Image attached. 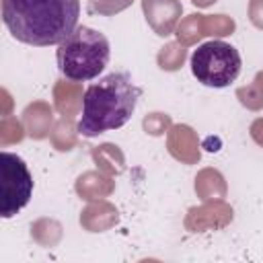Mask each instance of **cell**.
<instances>
[{
    "label": "cell",
    "mask_w": 263,
    "mask_h": 263,
    "mask_svg": "<svg viewBox=\"0 0 263 263\" xmlns=\"http://www.w3.org/2000/svg\"><path fill=\"white\" fill-rule=\"evenodd\" d=\"M195 195L201 201H210V199H224L228 193V185L224 175L214 168V166H205L195 175V183H193Z\"/></svg>",
    "instance_id": "cell-13"
},
{
    "label": "cell",
    "mask_w": 263,
    "mask_h": 263,
    "mask_svg": "<svg viewBox=\"0 0 263 263\" xmlns=\"http://www.w3.org/2000/svg\"><path fill=\"white\" fill-rule=\"evenodd\" d=\"M173 125V119L168 113H162V111H152L148 115H144L142 119V127L148 136H164Z\"/></svg>",
    "instance_id": "cell-22"
},
{
    "label": "cell",
    "mask_w": 263,
    "mask_h": 263,
    "mask_svg": "<svg viewBox=\"0 0 263 263\" xmlns=\"http://www.w3.org/2000/svg\"><path fill=\"white\" fill-rule=\"evenodd\" d=\"M203 25H205V37H216V39L228 37L236 29L234 18L228 14H205Z\"/></svg>",
    "instance_id": "cell-21"
},
{
    "label": "cell",
    "mask_w": 263,
    "mask_h": 263,
    "mask_svg": "<svg viewBox=\"0 0 263 263\" xmlns=\"http://www.w3.org/2000/svg\"><path fill=\"white\" fill-rule=\"evenodd\" d=\"M25 136H27V129H25V123L23 121H18L12 115H4L0 119V146L2 148L10 146V144L23 142Z\"/></svg>",
    "instance_id": "cell-20"
},
{
    "label": "cell",
    "mask_w": 263,
    "mask_h": 263,
    "mask_svg": "<svg viewBox=\"0 0 263 263\" xmlns=\"http://www.w3.org/2000/svg\"><path fill=\"white\" fill-rule=\"evenodd\" d=\"M78 220H80L82 230L86 232H105V230H111L119 222V212L111 201L97 199V201H90L80 212Z\"/></svg>",
    "instance_id": "cell-10"
},
{
    "label": "cell",
    "mask_w": 263,
    "mask_h": 263,
    "mask_svg": "<svg viewBox=\"0 0 263 263\" xmlns=\"http://www.w3.org/2000/svg\"><path fill=\"white\" fill-rule=\"evenodd\" d=\"M84 88L78 80H70V78H60L53 84L51 97H53V109L60 115H68V117H76L84 105Z\"/></svg>",
    "instance_id": "cell-9"
},
{
    "label": "cell",
    "mask_w": 263,
    "mask_h": 263,
    "mask_svg": "<svg viewBox=\"0 0 263 263\" xmlns=\"http://www.w3.org/2000/svg\"><path fill=\"white\" fill-rule=\"evenodd\" d=\"M240 53L222 39L201 43L191 55V72L203 86L224 88L240 74Z\"/></svg>",
    "instance_id": "cell-4"
},
{
    "label": "cell",
    "mask_w": 263,
    "mask_h": 263,
    "mask_svg": "<svg viewBox=\"0 0 263 263\" xmlns=\"http://www.w3.org/2000/svg\"><path fill=\"white\" fill-rule=\"evenodd\" d=\"M187 60V47L181 45L179 41H171V43H164L158 53H156V64L160 70L164 72H177L183 68Z\"/></svg>",
    "instance_id": "cell-18"
},
{
    "label": "cell",
    "mask_w": 263,
    "mask_h": 263,
    "mask_svg": "<svg viewBox=\"0 0 263 263\" xmlns=\"http://www.w3.org/2000/svg\"><path fill=\"white\" fill-rule=\"evenodd\" d=\"M23 123L31 140H45L53 127V107L47 101H33L23 109Z\"/></svg>",
    "instance_id": "cell-11"
},
{
    "label": "cell",
    "mask_w": 263,
    "mask_h": 263,
    "mask_svg": "<svg viewBox=\"0 0 263 263\" xmlns=\"http://www.w3.org/2000/svg\"><path fill=\"white\" fill-rule=\"evenodd\" d=\"M249 134H251L253 142H255L257 146H261V148H263V117H259V119H255V121L251 123Z\"/></svg>",
    "instance_id": "cell-25"
},
{
    "label": "cell",
    "mask_w": 263,
    "mask_h": 263,
    "mask_svg": "<svg viewBox=\"0 0 263 263\" xmlns=\"http://www.w3.org/2000/svg\"><path fill=\"white\" fill-rule=\"evenodd\" d=\"M111 47L107 37L92 27H76L55 51L60 72L70 80H92L109 64Z\"/></svg>",
    "instance_id": "cell-3"
},
{
    "label": "cell",
    "mask_w": 263,
    "mask_h": 263,
    "mask_svg": "<svg viewBox=\"0 0 263 263\" xmlns=\"http://www.w3.org/2000/svg\"><path fill=\"white\" fill-rule=\"evenodd\" d=\"M234 220V210L224 199H210L201 205H193L187 210L183 226L189 232H208L222 230Z\"/></svg>",
    "instance_id": "cell-6"
},
{
    "label": "cell",
    "mask_w": 263,
    "mask_h": 263,
    "mask_svg": "<svg viewBox=\"0 0 263 263\" xmlns=\"http://www.w3.org/2000/svg\"><path fill=\"white\" fill-rule=\"evenodd\" d=\"M216 2H218V0H191V4L197 6V8H208V6L216 4Z\"/></svg>",
    "instance_id": "cell-27"
},
{
    "label": "cell",
    "mask_w": 263,
    "mask_h": 263,
    "mask_svg": "<svg viewBox=\"0 0 263 263\" xmlns=\"http://www.w3.org/2000/svg\"><path fill=\"white\" fill-rule=\"evenodd\" d=\"M166 150L181 164H197L201 158L197 132L187 123H173L166 132Z\"/></svg>",
    "instance_id": "cell-8"
},
{
    "label": "cell",
    "mask_w": 263,
    "mask_h": 263,
    "mask_svg": "<svg viewBox=\"0 0 263 263\" xmlns=\"http://www.w3.org/2000/svg\"><path fill=\"white\" fill-rule=\"evenodd\" d=\"M134 0H88V14H99V16H113L125 8L132 6Z\"/></svg>",
    "instance_id": "cell-23"
},
{
    "label": "cell",
    "mask_w": 263,
    "mask_h": 263,
    "mask_svg": "<svg viewBox=\"0 0 263 263\" xmlns=\"http://www.w3.org/2000/svg\"><path fill=\"white\" fill-rule=\"evenodd\" d=\"M80 16V0H2V21L10 35L33 47L60 45Z\"/></svg>",
    "instance_id": "cell-1"
},
{
    "label": "cell",
    "mask_w": 263,
    "mask_h": 263,
    "mask_svg": "<svg viewBox=\"0 0 263 263\" xmlns=\"http://www.w3.org/2000/svg\"><path fill=\"white\" fill-rule=\"evenodd\" d=\"M203 18L205 14H199V12H191L187 14L185 18L179 21L177 29H175V37L181 45L185 47H191L195 45L197 41H201L205 37V25H203Z\"/></svg>",
    "instance_id": "cell-16"
},
{
    "label": "cell",
    "mask_w": 263,
    "mask_h": 263,
    "mask_svg": "<svg viewBox=\"0 0 263 263\" xmlns=\"http://www.w3.org/2000/svg\"><path fill=\"white\" fill-rule=\"evenodd\" d=\"M238 103L249 111H261L263 109V70H259L253 78V82L236 88Z\"/></svg>",
    "instance_id": "cell-19"
},
{
    "label": "cell",
    "mask_w": 263,
    "mask_h": 263,
    "mask_svg": "<svg viewBox=\"0 0 263 263\" xmlns=\"http://www.w3.org/2000/svg\"><path fill=\"white\" fill-rule=\"evenodd\" d=\"M142 12L158 37H168L181 21L183 4L181 0H142Z\"/></svg>",
    "instance_id": "cell-7"
},
{
    "label": "cell",
    "mask_w": 263,
    "mask_h": 263,
    "mask_svg": "<svg viewBox=\"0 0 263 263\" xmlns=\"http://www.w3.org/2000/svg\"><path fill=\"white\" fill-rule=\"evenodd\" d=\"M90 156H92V162L97 164V168L111 177H117L125 171V154L117 144L103 142L90 150Z\"/></svg>",
    "instance_id": "cell-14"
},
{
    "label": "cell",
    "mask_w": 263,
    "mask_h": 263,
    "mask_svg": "<svg viewBox=\"0 0 263 263\" xmlns=\"http://www.w3.org/2000/svg\"><path fill=\"white\" fill-rule=\"evenodd\" d=\"M0 173H2V205L0 216H16L33 195V177L25 160L12 152L0 154Z\"/></svg>",
    "instance_id": "cell-5"
},
{
    "label": "cell",
    "mask_w": 263,
    "mask_h": 263,
    "mask_svg": "<svg viewBox=\"0 0 263 263\" xmlns=\"http://www.w3.org/2000/svg\"><path fill=\"white\" fill-rule=\"evenodd\" d=\"M138 95L140 88L127 74L113 72L90 84L84 92L78 132L86 138H95L103 132L123 127L136 109Z\"/></svg>",
    "instance_id": "cell-2"
},
{
    "label": "cell",
    "mask_w": 263,
    "mask_h": 263,
    "mask_svg": "<svg viewBox=\"0 0 263 263\" xmlns=\"http://www.w3.org/2000/svg\"><path fill=\"white\" fill-rule=\"evenodd\" d=\"M0 92H2V103H4V107H2V117H4V115H10L12 99H10V95H8V90H6V88H2Z\"/></svg>",
    "instance_id": "cell-26"
},
{
    "label": "cell",
    "mask_w": 263,
    "mask_h": 263,
    "mask_svg": "<svg viewBox=\"0 0 263 263\" xmlns=\"http://www.w3.org/2000/svg\"><path fill=\"white\" fill-rule=\"evenodd\" d=\"M76 195L84 201H97V199H105L115 191V181L111 175L103 173V171H84L76 183H74Z\"/></svg>",
    "instance_id": "cell-12"
},
{
    "label": "cell",
    "mask_w": 263,
    "mask_h": 263,
    "mask_svg": "<svg viewBox=\"0 0 263 263\" xmlns=\"http://www.w3.org/2000/svg\"><path fill=\"white\" fill-rule=\"evenodd\" d=\"M249 21L255 29L263 31V0H249Z\"/></svg>",
    "instance_id": "cell-24"
},
{
    "label": "cell",
    "mask_w": 263,
    "mask_h": 263,
    "mask_svg": "<svg viewBox=\"0 0 263 263\" xmlns=\"http://www.w3.org/2000/svg\"><path fill=\"white\" fill-rule=\"evenodd\" d=\"M78 134L80 132H78V123L74 121V117L60 115V119L51 127L49 142H51L53 150H58V152H70L78 144Z\"/></svg>",
    "instance_id": "cell-15"
},
{
    "label": "cell",
    "mask_w": 263,
    "mask_h": 263,
    "mask_svg": "<svg viewBox=\"0 0 263 263\" xmlns=\"http://www.w3.org/2000/svg\"><path fill=\"white\" fill-rule=\"evenodd\" d=\"M62 236H64V228L53 218H37L31 224V238L39 247H45V249L58 247L60 240H62Z\"/></svg>",
    "instance_id": "cell-17"
}]
</instances>
